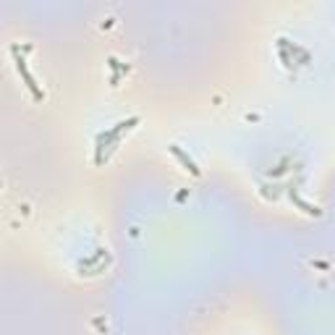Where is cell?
<instances>
[{"mask_svg":"<svg viewBox=\"0 0 335 335\" xmlns=\"http://www.w3.org/2000/svg\"><path fill=\"white\" fill-rule=\"evenodd\" d=\"M136 120H139V118L120 120V123H115L113 128H110V131H105V134H100V136H97V160H102V147L110 144V142H115V139L120 136V131H123V128H131V126L136 123Z\"/></svg>","mask_w":335,"mask_h":335,"instance_id":"6da1fadb","label":"cell"},{"mask_svg":"<svg viewBox=\"0 0 335 335\" xmlns=\"http://www.w3.org/2000/svg\"><path fill=\"white\" fill-rule=\"evenodd\" d=\"M11 53H13V58H16V68H18V73L24 76V81H26V87H29V92L34 95V100H42L45 95H42V89L37 87V81H34V76L29 73V68H26V60L21 58V55H18V45H13Z\"/></svg>","mask_w":335,"mask_h":335,"instance_id":"7a4b0ae2","label":"cell"},{"mask_svg":"<svg viewBox=\"0 0 335 335\" xmlns=\"http://www.w3.org/2000/svg\"><path fill=\"white\" fill-rule=\"evenodd\" d=\"M170 152H173L175 157H178V160H181V165L186 168V170H191L194 175H199V168H197V163H194V160H191V157H189V155H186V152L181 150V147H178V144H170Z\"/></svg>","mask_w":335,"mask_h":335,"instance_id":"3957f363","label":"cell"},{"mask_svg":"<svg viewBox=\"0 0 335 335\" xmlns=\"http://www.w3.org/2000/svg\"><path fill=\"white\" fill-rule=\"evenodd\" d=\"M291 199H293L296 204H299V207H301L304 212H309V215H320V210H317V207H312L309 202H304V199L299 197V194H293V191H291Z\"/></svg>","mask_w":335,"mask_h":335,"instance_id":"277c9868","label":"cell"}]
</instances>
